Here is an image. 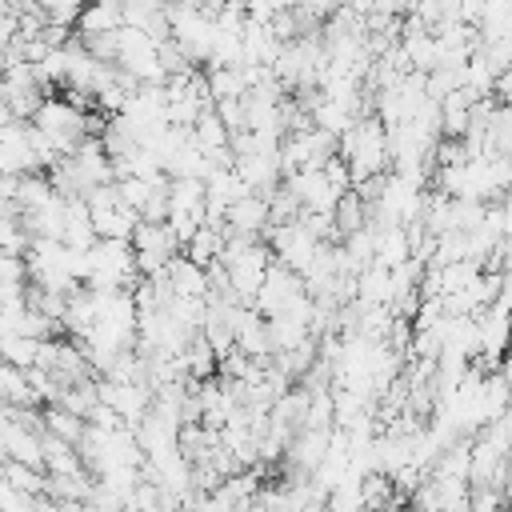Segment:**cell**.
Here are the masks:
<instances>
[{
	"label": "cell",
	"mask_w": 512,
	"mask_h": 512,
	"mask_svg": "<svg viewBox=\"0 0 512 512\" xmlns=\"http://www.w3.org/2000/svg\"><path fill=\"white\" fill-rule=\"evenodd\" d=\"M284 184L300 196V204L304 208H312V212H336V204H340V188L332 184V176L324 172V168H300V172H292V176H284Z\"/></svg>",
	"instance_id": "6da1fadb"
},
{
	"label": "cell",
	"mask_w": 512,
	"mask_h": 512,
	"mask_svg": "<svg viewBox=\"0 0 512 512\" xmlns=\"http://www.w3.org/2000/svg\"><path fill=\"white\" fill-rule=\"evenodd\" d=\"M228 228L232 232H248V236H260L268 224H272V204H268V196L264 192H248V196H240L232 208H228Z\"/></svg>",
	"instance_id": "7a4b0ae2"
},
{
	"label": "cell",
	"mask_w": 512,
	"mask_h": 512,
	"mask_svg": "<svg viewBox=\"0 0 512 512\" xmlns=\"http://www.w3.org/2000/svg\"><path fill=\"white\" fill-rule=\"evenodd\" d=\"M168 280H172V292L176 296H208L212 292V276H208V268L204 264H196L188 252L180 256H172V264H168Z\"/></svg>",
	"instance_id": "3957f363"
},
{
	"label": "cell",
	"mask_w": 512,
	"mask_h": 512,
	"mask_svg": "<svg viewBox=\"0 0 512 512\" xmlns=\"http://www.w3.org/2000/svg\"><path fill=\"white\" fill-rule=\"evenodd\" d=\"M116 28H124V4L120 0H88L80 8V20H76V32L80 36L116 32Z\"/></svg>",
	"instance_id": "277c9868"
},
{
	"label": "cell",
	"mask_w": 512,
	"mask_h": 512,
	"mask_svg": "<svg viewBox=\"0 0 512 512\" xmlns=\"http://www.w3.org/2000/svg\"><path fill=\"white\" fill-rule=\"evenodd\" d=\"M40 348H44L40 336H28V332H8V336H4V360H8V364L36 368V364H40Z\"/></svg>",
	"instance_id": "5b68a950"
},
{
	"label": "cell",
	"mask_w": 512,
	"mask_h": 512,
	"mask_svg": "<svg viewBox=\"0 0 512 512\" xmlns=\"http://www.w3.org/2000/svg\"><path fill=\"white\" fill-rule=\"evenodd\" d=\"M192 4H200V8H208V12H220V8L232 4V0H192Z\"/></svg>",
	"instance_id": "8992f818"
}]
</instances>
